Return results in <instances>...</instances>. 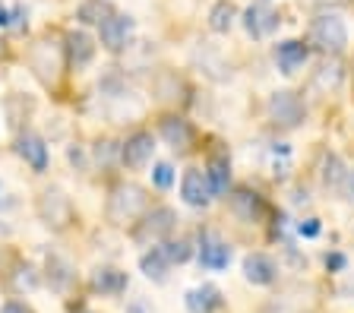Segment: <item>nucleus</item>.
Listing matches in <instances>:
<instances>
[{"instance_id": "nucleus-1", "label": "nucleus", "mask_w": 354, "mask_h": 313, "mask_svg": "<svg viewBox=\"0 0 354 313\" xmlns=\"http://www.w3.org/2000/svg\"><path fill=\"white\" fill-rule=\"evenodd\" d=\"M146 190L136 184H118L108 196V222L127 225L146 212Z\"/></svg>"}, {"instance_id": "nucleus-2", "label": "nucleus", "mask_w": 354, "mask_h": 313, "mask_svg": "<svg viewBox=\"0 0 354 313\" xmlns=\"http://www.w3.org/2000/svg\"><path fill=\"white\" fill-rule=\"evenodd\" d=\"M64 48L54 41V38H38L29 51V67L44 86H54L60 79V70H64Z\"/></svg>"}, {"instance_id": "nucleus-3", "label": "nucleus", "mask_w": 354, "mask_h": 313, "mask_svg": "<svg viewBox=\"0 0 354 313\" xmlns=\"http://www.w3.org/2000/svg\"><path fill=\"white\" fill-rule=\"evenodd\" d=\"M310 41L326 54H339V51H345V45H348V29L335 13H323L319 19H313Z\"/></svg>"}, {"instance_id": "nucleus-4", "label": "nucleus", "mask_w": 354, "mask_h": 313, "mask_svg": "<svg viewBox=\"0 0 354 313\" xmlns=\"http://www.w3.org/2000/svg\"><path fill=\"white\" fill-rule=\"evenodd\" d=\"M38 216L48 228H66L70 218H73V206H70V196L60 190V187H48L41 196H38Z\"/></svg>"}, {"instance_id": "nucleus-5", "label": "nucleus", "mask_w": 354, "mask_h": 313, "mask_svg": "<svg viewBox=\"0 0 354 313\" xmlns=\"http://www.w3.org/2000/svg\"><path fill=\"white\" fill-rule=\"evenodd\" d=\"M174 222H177L174 209L158 206V209H152V212H146V216H142V222H140V228L133 231V238L140 240V244L162 240V238H168V234L174 231Z\"/></svg>"}, {"instance_id": "nucleus-6", "label": "nucleus", "mask_w": 354, "mask_h": 313, "mask_svg": "<svg viewBox=\"0 0 354 313\" xmlns=\"http://www.w3.org/2000/svg\"><path fill=\"white\" fill-rule=\"evenodd\" d=\"M269 117L279 124V127H297L304 120V104L301 98L295 95V92H275L272 98H269Z\"/></svg>"}, {"instance_id": "nucleus-7", "label": "nucleus", "mask_w": 354, "mask_h": 313, "mask_svg": "<svg viewBox=\"0 0 354 313\" xmlns=\"http://www.w3.org/2000/svg\"><path fill=\"white\" fill-rule=\"evenodd\" d=\"M180 196H184L187 206H209V200H212V184H209L206 171H199V168H190V171H184V180H180Z\"/></svg>"}, {"instance_id": "nucleus-8", "label": "nucleus", "mask_w": 354, "mask_h": 313, "mask_svg": "<svg viewBox=\"0 0 354 313\" xmlns=\"http://www.w3.org/2000/svg\"><path fill=\"white\" fill-rule=\"evenodd\" d=\"M98 29H102V45L108 48V51L118 54V51H124L130 35H133V19L124 13H114V16H108Z\"/></svg>"}, {"instance_id": "nucleus-9", "label": "nucleus", "mask_w": 354, "mask_h": 313, "mask_svg": "<svg viewBox=\"0 0 354 313\" xmlns=\"http://www.w3.org/2000/svg\"><path fill=\"white\" fill-rule=\"evenodd\" d=\"M199 263L206 269H225L231 263V247L215 231H203L199 234Z\"/></svg>"}, {"instance_id": "nucleus-10", "label": "nucleus", "mask_w": 354, "mask_h": 313, "mask_svg": "<svg viewBox=\"0 0 354 313\" xmlns=\"http://www.w3.org/2000/svg\"><path fill=\"white\" fill-rule=\"evenodd\" d=\"M243 26H247V32H250L253 38H266L272 35L275 29H279V13H275L269 3H253V7H247V13H243Z\"/></svg>"}, {"instance_id": "nucleus-11", "label": "nucleus", "mask_w": 354, "mask_h": 313, "mask_svg": "<svg viewBox=\"0 0 354 313\" xmlns=\"http://www.w3.org/2000/svg\"><path fill=\"white\" fill-rule=\"evenodd\" d=\"M152 149H155V142H152V133H133L130 140L120 146V162L130 164V168H142V164L152 158Z\"/></svg>"}, {"instance_id": "nucleus-12", "label": "nucleus", "mask_w": 354, "mask_h": 313, "mask_svg": "<svg viewBox=\"0 0 354 313\" xmlns=\"http://www.w3.org/2000/svg\"><path fill=\"white\" fill-rule=\"evenodd\" d=\"M64 48H66V60H70V67L73 70L88 67L92 57H95V41H92L86 32H70Z\"/></svg>"}, {"instance_id": "nucleus-13", "label": "nucleus", "mask_w": 354, "mask_h": 313, "mask_svg": "<svg viewBox=\"0 0 354 313\" xmlns=\"http://www.w3.org/2000/svg\"><path fill=\"white\" fill-rule=\"evenodd\" d=\"M231 212H234L241 222H259L266 212L263 200H259L253 190H247V187H241V190H234V196H231Z\"/></svg>"}, {"instance_id": "nucleus-14", "label": "nucleus", "mask_w": 354, "mask_h": 313, "mask_svg": "<svg viewBox=\"0 0 354 313\" xmlns=\"http://www.w3.org/2000/svg\"><path fill=\"white\" fill-rule=\"evenodd\" d=\"M275 60H279V70L281 73H297V70L307 64V45L304 41H281L275 48Z\"/></svg>"}, {"instance_id": "nucleus-15", "label": "nucleus", "mask_w": 354, "mask_h": 313, "mask_svg": "<svg viewBox=\"0 0 354 313\" xmlns=\"http://www.w3.org/2000/svg\"><path fill=\"white\" fill-rule=\"evenodd\" d=\"M16 152H19L26 162L35 168V171H44L48 168V146H44L41 136L35 133H22L19 142H16Z\"/></svg>"}, {"instance_id": "nucleus-16", "label": "nucleus", "mask_w": 354, "mask_h": 313, "mask_svg": "<svg viewBox=\"0 0 354 313\" xmlns=\"http://www.w3.org/2000/svg\"><path fill=\"white\" fill-rule=\"evenodd\" d=\"M162 136H165L168 146H174V149H180V152H187L193 146V127L184 117H165L162 120Z\"/></svg>"}, {"instance_id": "nucleus-17", "label": "nucleus", "mask_w": 354, "mask_h": 313, "mask_svg": "<svg viewBox=\"0 0 354 313\" xmlns=\"http://www.w3.org/2000/svg\"><path fill=\"white\" fill-rule=\"evenodd\" d=\"M243 276L253 285H272L275 282V263L263 254H250L243 260Z\"/></svg>"}, {"instance_id": "nucleus-18", "label": "nucleus", "mask_w": 354, "mask_h": 313, "mask_svg": "<svg viewBox=\"0 0 354 313\" xmlns=\"http://www.w3.org/2000/svg\"><path fill=\"white\" fill-rule=\"evenodd\" d=\"M221 304V294L215 285H199V288L187 291V310L190 313H209Z\"/></svg>"}, {"instance_id": "nucleus-19", "label": "nucleus", "mask_w": 354, "mask_h": 313, "mask_svg": "<svg viewBox=\"0 0 354 313\" xmlns=\"http://www.w3.org/2000/svg\"><path fill=\"white\" fill-rule=\"evenodd\" d=\"M342 79H345V67H342L339 60H326V64H319V70L313 73V89L319 92H335L342 86Z\"/></svg>"}, {"instance_id": "nucleus-20", "label": "nucleus", "mask_w": 354, "mask_h": 313, "mask_svg": "<svg viewBox=\"0 0 354 313\" xmlns=\"http://www.w3.org/2000/svg\"><path fill=\"white\" fill-rule=\"evenodd\" d=\"M92 288L102 291V294H120V291L127 288V272H120V269L114 266H102L92 276Z\"/></svg>"}, {"instance_id": "nucleus-21", "label": "nucleus", "mask_w": 354, "mask_h": 313, "mask_svg": "<svg viewBox=\"0 0 354 313\" xmlns=\"http://www.w3.org/2000/svg\"><path fill=\"white\" fill-rule=\"evenodd\" d=\"M108 16H114V7L108 0H82L80 10H76V19L86 26H102Z\"/></svg>"}, {"instance_id": "nucleus-22", "label": "nucleus", "mask_w": 354, "mask_h": 313, "mask_svg": "<svg viewBox=\"0 0 354 313\" xmlns=\"http://www.w3.org/2000/svg\"><path fill=\"white\" fill-rule=\"evenodd\" d=\"M168 266L171 263L165 260V254L158 247L149 250V254H142V260H140V269L146 272V278H152V282H165V278H168Z\"/></svg>"}, {"instance_id": "nucleus-23", "label": "nucleus", "mask_w": 354, "mask_h": 313, "mask_svg": "<svg viewBox=\"0 0 354 313\" xmlns=\"http://www.w3.org/2000/svg\"><path fill=\"white\" fill-rule=\"evenodd\" d=\"M234 16H237L234 3H231V0H218V3L212 7V13H209V29L212 32H228L231 26H234Z\"/></svg>"}, {"instance_id": "nucleus-24", "label": "nucleus", "mask_w": 354, "mask_h": 313, "mask_svg": "<svg viewBox=\"0 0 354 313\" xmlns=\"http://www.w3.org/2000/svg\"><path fill=\"white\" fill-rule=\"evenodd\" d=\"M206 178H209V184H212V193H228L231 171H228V162H225V158H212V162H209Z\"/></svg>"}, {"instance_id": "nucleus-25", "label": "nucleus", "mask_w": 354, "mask_h": 313, "mask_svg": "<svg viewBox=\"0 0 354 313\" xmlns=\"http://www.w3.org/2000/svg\"><path fill=\"white\" fill-rule=\"evenodd\" d=\"M177 92H184V82L177 79V73H158L155 76V95L162 98V102H174V98H180Z\"/></svg>"}, {"instance_id": "nucleus-26", "label": "nucleus", "mask_w": 354, "mask_h": 313, "mask_svg": "<svg viewBox=\"0 0 354 313\" xmlns=\"http://www.w3.org/2000/svg\"><path fill=\"white\" fill-rule=\"evenodd\" d=\"M158 250L165 254V260H168V263H187V260H190V254H193V250H190V240H184V238L165 240Z\"/></svg>"}, {"instance_id": "nucleus-27", "label": "nucleus", "mask_w": 354, "mask_h": 313, "mask_svg": "<svg viewBox=\"0 0 354 313\" xmlns=\"http://www.w3.org/2000/svg\"><path fill=\"white\" fill-rule=\"evenodd\" d=\"M203 54H206V60H203V70H206L212 79H228V76H231L228 64H225L218 54H212V51H203Z\"/></svg>"}, {"instance_id": "nucleus-28", "label": "nucleus", "mask_w": 354, "mask_h": 313, "mask_svg": "<svg viewBox=\"0 0 354 313\" xmlns=\"http://www.w3.org/2000/svg\"><path fill=\"white\" fill-rule=\"evenodd\" d=\"M323 180L329 187H342V180H345V171H342V162L335 155L326 158V171H323Z\"/></svg>"}, {"instance_id": "nucleus-29", "label": "nucleus", "mask_w": 354, "mask_h": 313, "mask_svg": "<svg viewBox=\"0 0 354 313\" xmlns=\"http://www.w3.org/2000/svg\"><path fill=\"white\" fill-rule=\"evenodd\" d=\"M152 180H155V187H162V190H168V187L174 184V168H171L168 162L155 164V168H152Z\"/></svg>"}, {"instance_id": "nucleus-30", "label": "nucleus", "mask_w": 354, "mask_h": 313, "mask_svg": "<svg viewBox=\"0 0 354 313\" xmlns=\"http://www.w3.org/2000/svg\"><path fill=\"white\" fill-rule=\"evenodd\" d=\"M297 231H301L304 238H317V234H319V222H317V218H307V222L297 225Z\"/></svg>"}, {"instance_id": "nucleus-31", "label": "nucleus", "mask_w": 354, "mask_h": 313, "mask_svg": "<svg viewBox=\"0 0 354 313\" xmlns=\"http://www.w3.org/2000/svg\"><path fill=\"white\" fill-rule=\"evenodd\" d=\"M342 190H345V196L354 202V171H345V180H342Z\"/></svg>"}, {"instance_id": "nucleus-32", "label": "nucleus", "mask_w": 354, "mask_h": 313, "mask_svg": "<svg viewBox=\"0 0 354 313\" xmlns=\"http://www.w3.org/2000/svg\"><path fill=\"white\" fill-rule=\"evenodd\" d=\"M98 162H102V158H104V162H108V158H111V152H114V142H98Z\"/></svg>"}, {"instance_id": "nucleus-33", "label": "nucleus", "mask_w": 354, "mask_h": 313, "mask_svg": "<svg viewBox=\"0 0 354 313\" xmlns=\"http://www.w3.org/2000/svg\"><path fill=\"white\" fill-rule=\"evenodd\" d=\"M0 313H32L26 304H16V301H10V304H3V310Z\"/></svg>"}, {"instance_id": "nucleus-34", "label": "nucleus", "mask_w": 354, "mask_h": 313, "mask_svg": "<svg viewBox=\"0 0 354 313\" xmlns=\"http://www.w3.org/2000/svg\"><path fill=\"white\" fill-rule=\"evenodd\" d=\"M326 266H329V269H342V266H345V256H342V254L326 256Z\"/></svg>"}, {"instance_id": "nucleus-35", "label": "nucleus", "mask_w": 354, "mask_h": 313, "mask_svg": "<svg viewBox=\"0 0 354 313\" xmlns=\"http://www.w3.org/2000/svg\"><path fill=\"white\" fill-rule=\"evenodd\" d=\"M0 26H10V13H7V7H0Z\"/></svg>"}, {"instance_id": "nucleus-36", "label": "nucleus", "mask_w": 354, "mask_h": 313, "mask_svg": "<svg viewBox=\"0 0 354 313\" xmlns=\"http://www.w3.org/2000/svg\"><path fill=\"white\" fill-rule=\"evenodd\" d=\"M0 57H3V41H0Z\"/></svg>"}, {"instance_id": "nucleus-37", "label": "nucleus", "mask_w": 354, "mask_h": 313, "mask_svg": "<svg viewBox=\"0 0 354 313\" xmlns=\"http://www.w3.org/2000/svg\"><path fill=\"white\" fill-rule=\"evenodd\" d=\"M0 190H3V187H0Z\"/></svg>"}]
</instances>
